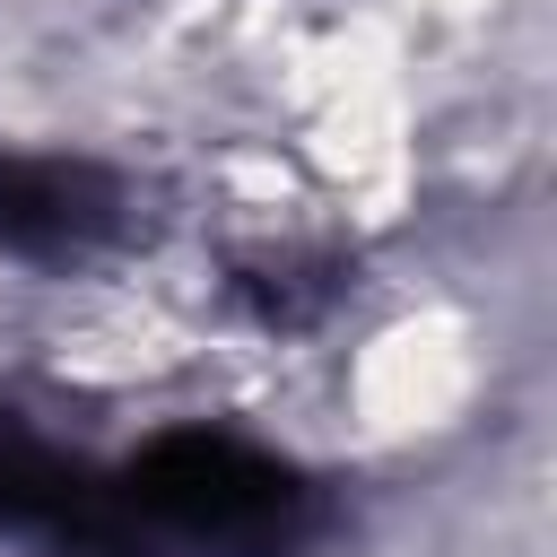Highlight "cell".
Listing matches in <instances>:
<instances>
[{
    "mask_svg": "<svg viewBox=\"0 0 557 557\" xmlns=\"http://www.w3.org/2000/svg\"><path fill=\"white\" fill-rule=\"evenodd\" d=\"M339 287H348V270H339V261H305V252H287V261H244V270H235L244 313L270 322V331L322 322V313L339 305Z\"/></svg>",
    "mask_w": 557,
    "mask_h": 557,
    "instance_id": "cell-3",
    "label": "cell"
},
{
    "mask_svg": "<svg viewBox=\"0 0 557 557\" xmlns=\"http://www.w3.org/2000/svg\"><path fill=\"white\" fill-rule=\"evenodd\" d=\"M122 505L148 531L218 548V557H305L331 531V505L296 461H278L244 435H218V426L157 435L131 461Z\"/></svg>",
    "mask_w": 557,
    "mask_h": 557,
    "instance_id": "cell-1",
    "label": "cell"
},
{
    "mask_svg": "<svg viewBox=\"0 0 557 557\" xmlns=\"http://www.w3.org/2000/svg\"><path fill=\"white\" fill-rule=\"evenodd\" d=\"M122 226V183L87 157L0 148V244L26 261H78Z\"/></svg>",
    "mask_w": 557,
    "mask_h": 557,
    "instance_id": "cell-2",
    "label": "cell"
}]
</instances>
